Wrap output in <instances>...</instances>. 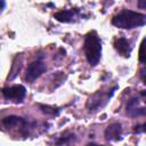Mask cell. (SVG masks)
Masks as SVG:
<instances>
[{"label":"cell","mask_w":146,"mask_h":146,"mask_svg":"<svg viewBox=\"0 0 146 146\" xmlns=\"http://www.w3.org/2000/svg\"><path fill=\"white\" fill-rule=\"evenodd\" d=\"M112 24L119 29L131 30L146 24V15L132 10H122L112 19Z\"/></svg>","instance_id":"obj_1"},{"label":"cell","mask_w":146,"mask_h":146,"mask_svg":"<svg viewBox=\"0 0 146 146\" xmlns=\"http://www.w3.org/2000/svg\"><path fill=\"white\" fill-rule=\"evenodd\" d=\"M83 51L88 63L91 66H96L102 56V41L95 31L86 34L83 42Z\"/></svg>","instance_id":"obj_2"},{"label":"cell","mask_w":146,"mask_h":146,"mask_svg":"<svg viewBox=\"0 0 146 146\" xmlns=\"http://www.w3.org/2000/svg\"><path fill=\"white\" fill-rule=\"evenodd\" d=\"M2 95L6 99L13 100L14 103H22L26 96V89L22 84H15L2 89Z\"/></svg>","instance_id":"obj_3"},{"label":"cell","mask_w":146,"mask_h":146,"mask_svg":"<svg viewBox=\"0 0 146 146\" xmlns=\"http://www.w3.org/2000/svg\"><path fill=\"white\" fill-rule=\"evenodd\" d=\"M46 70H47L46 64L42 60H40V59H36V60L30 63L27 68H26V74H25L26 81L33 82L34 80L40 78L42 75V73L46 72Z\"/></svg>","instance_id":"obj_4"},{"label":"cell","mask_w":146,"mask_h":146,"mask_svg":"<svg viewBox=\"0 0 146 146\" xmlns=\"http://www.w3.org/2000/svg\"><path fill=\"white\" fill-rule=\"evenodd\" d=\"M121 133H122V127L120 123H112L105 130V137L107 140H111V141L120 140Z\"/></svg>","instance_id":"obj_5"},{"label":"cell","mask_w":146,"mask_h":146,"mask_svg":"<svg viewBox=\"0 0 146 146\" xmlns=\"http://www.w3.org/2000/svg\"><path fill=\"white\" fill-rule=\"evenodd\" d=\"M114 48L116 49V51L122 55L123 57H130V52H131V46L129 43V41L125 38H117L114 41Z\"/></svg>","instance_id":"obj_6"},{"label":"cell","mask_w":146,"mask_h":146,"mask_svg":"<svg viewBox=\"0 0 146 146\" xmlns=\"http://www.w3.org/2000/svg\"><path fill=\"white\" fill-rule=\"evenodd\" d=\"M79 13L78 9H70V10H60V11H57L54 17L55 19H57L58 22H62V23H70L73 21L74 16Z\"/></svg>","instance_id":"obj_7"},{"label":"cell","mask_w":146,"mask_h":146,"mask_svg":"<svg viewBox=\"0 0 146 146\" xmlns=\"http://www.w3.org/2000/svg\"><path fill=\"white\" fill-rule=\"evenodd\" d=\"M26 123H27L26 120H24L23 117H19V116H15V115H9V116H6L2 119L3 127L8 128V129H11V128H15L18 125L24 127Z\"/></svg>","instance_id":"obj_8"},{"label":"cell","mask_w":146,"mask_h":146,"mask_svg":"<svg viewBox=\"0 0 146 146\" xmlns=\"http://www.w3.org/2000/svg\"><path fill=\"white\" fill-rule=\"evenodd\" d=\"M138 106V99L132 98L127 104V112L131 116H141L146 114V108H137Z\"/></svg>","instance_id":"obj_9"},{"label":"cell","mask_w":146,"mask_h":146,"mask_svg":"<svg viewBox=\"0 0 146 146\" xmlns=\"http://www.w3.org/2000/svg\"><path fill=\"white\" fill-rule=\"evenodd\" d=\"M39 107L41 108V111L44 113V114H48V115H58L59 114V110L57 107H54V106H49V105H41L39 104Z\"/></svg>","instance_id":"obj_10"},{"label":"cell","mask_w":146,"mask_h":146,"mask_svg":"<svg viewBox=\"0 0 146 146\" xmlns=\"http://www.w3.org/2000/svg\"><path fill=\"white\" fill-rule=\"evenodd\" d=\"M138 59L140 63L146 64V38H144L141 43H140L139 52H138Z\"/></svg>","instance_id":"obj_11"},{"label":"cell","mask_w":146,"mask_h":146,"mask_svg":"<svg viewBox=\"0 0 146 146\" xmlns=\"http://www.w3.org/2000/svg\"><path fill=\"white\" fill-rule=\"evenodd\" d=\"M72 140H75V136L74 135H68V136H65V137H60L56 144L58 145H62V144H70Z\"/></svg>","instance_id":"obj_12"},{"label":"cell","mask_w":146,"mask_h":146,"mask_svg":"<svg viewBox=\"0 0 146 146\" xmlns=\"http://www.w3.org/2000/svg\"><path fill=\"white\" fill-rule=\"evenodd\" d=\"M135 131L136 132H146V122L140 124V125H138V127H136Z\"/></svg>","instance_id":"obj_13"},{"label":"cell","mask_w":146,"mask_h":146,"mask_svg":"<svg viewBox=\"0 0 146 146\" xmlns=\"http://www.w3.org/2000/svg\"><path fill=\"white\" fill-rule=\"evenodd\" d=\"M138 7L146 9V0H138Z\"/></svg>","instance_id":"obj_14"},{"label":"cell","mask_w":146,"mask_h":146,"mask_svg":"<svg viewBox=\"0 0 146 146\" xmlns=\"http://www.w3.org/2000/svg\"><path fill=\"white\" fill-rule=\"evenodd\" d=\"M5 9V0H1V11Z\"/></svg>","instance_id":"obj_15"},{"label":"cell","mask_w":146,"mask_h":146,"mask_svg":"<svg viewBox=\"0 0 146 146\" xmlns=\"http://www.w3.org/2000/svg\"><path fill=\"white\" fill-rule=\"evenodd\" d=\"M140 95H141L143 97H145V98H146V90H141V92H140Z\"/></svg>","instance_id":"obj_16"},{"label":"cell","mask_w":146,"mask_h":146,"mask_svg":"<svg viewBox=\"0 0 146 146\" xmlns=\"http://www.w3.org/2000/svg\"><path fill=\"white\" fill-rule=\"evenodd\" d=\"M144 83H145V84H146V76H145V78H144Z\"/></svg>","instance_id":"obj_17"}]
</instances>
